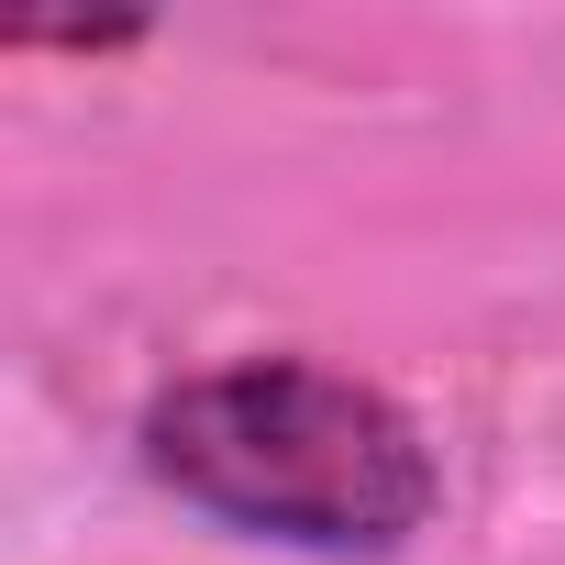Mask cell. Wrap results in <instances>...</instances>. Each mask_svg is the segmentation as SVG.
Here are the masks:
<instances>
[{"label":"cell","mask_w":565,"mask_h":565,"mask_svg":"<svg viewBox=\"0 0 565 565\" xmlns=\"http://www.w3.org/2000/svg\"><path fill=\"white\" fill-rule=\"evenodd\" d=\"M134 455L178 510L333 565L399 554L444 499L433 433L377 377L322 355H233L156 388Z\"/></svg>","instance_id":"obj_1"}]
</instances>
